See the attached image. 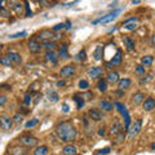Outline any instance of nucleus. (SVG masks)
<instances>
[{"mask_svg": "<svg viewBox=\"0 0 155 155\" xmlns=\"http://www.w3.org/2000/svg\"><path fill=\"white\" fill-rule=\"evenodd\" d=\"M88 87H89V83H88L87 80H80V82H79V88L82 91H87Z\"/></svg>", "mask_w": 155, "mask_h": 155, "instance_id": "obj_36", "label": "nucleus"}, {"mask_svg": "<svg viewBox=\"0 0 155 155\" xmlns=\"http://www.w3.org/2000/svg\"><path fill=\"white\" fill-rule=\"evenodd\" d=\"M56 135L62 142L72 143L78 137V131L71 121L65 120V121H61V123L57 124Z\"/></svg>", "mask_w": 155, "mask_h": 155, "instance_id": "obj_1", "label": "nucleus"}, {"mask_svg": "<svg viewBox=\"0 0 155 155\" xmlns=\"http://www.w3.org/2000/svg\"><path fill=\"white\" fill-rule=\"evenodd\" d=\"M96 155H99V154H96Z\"/></svg>", "mask_w": 155, "mask_h": 155, "instance_id": "obj_61", "label": "nucleus"}, {"mask_svg": "<svg viewBox=\"0 0 155 155\" xmlns=\"http://www.w3.org/2000/svg\"><path fill=\"white\" fill-rule=\"evenodd\" d=\"M72 98H74V101L76 102V107L79 109V110L84 107V105H86V99H84L80 94H74Z\"/></svg>", "mask_w": 155, "mask_h": 155, "instance_id": "obj_19", "label": "nucleus"}, {"mask_svg": "<svg viewBox=\"0 0 155 155\" xmlns=\"http://www.w3.org/2000/svg\"><path fill=\"white\" fill-rule=\"evenodd\" d=\"M76 60H79V61H86L87 60V53H86V50L84 49H82L79 52V53H78V56H76Z\"/></svg>", "mask_w": 155, "mask_h": 155, "instance_id": "obj_35", "label": "nucleus"}, {"mask_svg": "<svg viewBox=\"0 0 155 155\" xmlns=\"http://www.w3.org/2000/svg\"><path fill=\"white\" fill-rule=\"evenodd\" d=\"M116 5V3H113V4H110L109 7H110V8H114V7H115Z\"/></svg>", "mask_w": 155, "mask_h": 155, "instance_id": "obj_58", "label": "nucleus"}, {"mask_svg": "<svg viewBox=\"0 0 155 155\" xmlns=\"http://www.w3.org/2000/svg\"><path fill=\"white\" fill-rule=\"evenodd\" d=\"M137 21H138L137 17H131V18H128V20H125L123 23H124V25H129L131 22H137Z\"/></svg>", "mask_w": 155, "mask_h": 155, "instance_id": "obj_48", "label": "nucleus"}, {"mask_svg": "<svg viewBox=\"0 0 155 155\" xmlns=\"http://www.w3.org/2000/svg\"><path fill=\"white\" fill-rule=\"evenodd\" d=\"M0 125H1V129L4 132H8L12 129L13 127V119H10L9 116H5V115H1L0 116Z\"/></svg>", "mask_w": 155, "mask_h": 155, "instance_id": "obj_5", "label": "nucleus"}, {"mask_svg": "<svg viewBox=\"0 0 155 155\" xmlns=\"http://www.w3.org/2000/svg\"><path fill=\"white\" fill-rule=\"evenodd\" d=\"M1 88H3V89H10V87H9V86H7V84H3Z\"/></svg>", "mask_w": 155, "mask_h": 155, "instance_id": "obj_55", "label": "nucleus"}, {"mask_svg": "<svg viewBox=\"0 0 155 155\" xmlns=\"http://www.w3.org/2000/svg\"><path fill=\"white\" fill-rule=\"evenodd\" d=\"M38 87H39V82H35V83H32L31 86H30V88H29V92H30L31 94H32V93H35V92L39 89Z\"/></svg>", "mask_w": 155, "mask_h": 155, "instance_id": "obj_37", "label": "nucleus"}, {"mask_svg": "<svg viewBox=\"0 0 155 155\" xmlns=\"http://www.w3.org/2000/svg\"><path fill=\"white\" fill-rule=\"evenodd\" d=\"M0 14H1V17H4V18H7V17L10 16V13L4 8V7H1V8H0Z\"/></svg>", "mask_w": 155, "mask_h": 155, "instance_id": "obj_42", "label": "nucleus"}, {"mask_svg": "<svg viewBox=\"0 0 155 155\" xmlns=\"http://www.w3.org/2000/svg\"><path fill=\"white\" fill-rule=\"evenodd\" d=\"M153 61H154L153 56H143L141 58V65L143 66V67H147V66H150L151 64H153Z\"/></svg>", "mask_w": 155, "mask_h": 155, "instance_id": "obj_28", "label": "nucleus"}, {"mask_svg": "<svg viewBox=\"0 0 155 155\" xmlns=\"http://www.w3.org/2000/svg\"><path fill=\"white\" fill-rule=\"evenodd\" d=\"M23 102H25V105H30V102H31V93L29 91L26 92V94L23 97Z\"/></svg>", "mask_w": 155, "mask_h": 155, "instance_id": "obj_40", "label": "nucleus"}, {"mask_svg": "<svg viewBox=\"0 0 155 155\" xmlns=\"http://www.w3.org/2000/svg\"><path fill=\"white\" fill-rule=\"evenodd\" d=\"M129 86H131V79H128V78L120 79L119 82H118V88H119L120 91H125Z\"/></svg>", "mask_w": 155, "mask_h": 155, "instance_id": "obj_18", "label": "nucleus"}, {"mask_svg": "<svg viewBox=\"0 0 155 155\" xmlns=\"http://www.w3.org/2000/svg\"><path fill=\"white\" fill-rule=\"evenodd\" d=\"M18 142H20L21 146L23 147H35L36 145H38L39 140L34 137V136H22V137L18 138Z\"/></svg>", "mask_w": 155, "mask_h": 155, "instance_id": "obj_2", "label": "nucleus"}, {"mask_svg": "<svg viewBox=\"0 0 155 155\" xmlns=\"http://www.w3.org/2000/svg\"><path fill=\"white\" fill-rule=\"evenodd\" d=\"M153 44H154V45H155V34L153 35Z\"/></svg>", "mask_w": 155, "mask_h": 155, "instance_id": "obj_60", "label": "nucleus"}, {"mask_svg": "<svg viewBox=\"0 0 155 155\" xmlns=\"http://www.w3.org/2000/svg\"><path fill=\"white\" fill-rule=\"evenodd\" d=\"M98 135L101 136V137H103V136L106 135V127L105 125H101V127L98 128Z\"/></svg>", "mask_w": 155, "mask_h": 155, "instance_id": "obj_44", "label": "nucleus"}, {"mask_svg": "<svg viewBox=\"0 0 155 155\" xmlns=\"http://www.w3.org/2000/svg\"><path fill=\"white\" fill-rule=\"evenodd\" d=\"M58 56H60L61 58H70L69 52H67V45H66V44L61 45V48L58 49Z\"/></svg>", "mask_w": 155, "mask_h": 155, "instance_id": "obj_27", "label": "nucleus"}, {"mask_svg": "<svg viewBox=\"0 0 155 155\" xmlns=\"http://www.w3.org/2000/svg\"><path fill=\"white\" fill-rule=\"evenodd\" d=\"M110 147H105V149H101V150H98L97 151V154H99V155H105V154H109L110 153Z\"/></svg>", "mask_w": 155, "mask_h": 155, "instance_id": "obj_47", "label": "nucleus"}, {"mask_svg": "<svg viewBox=\"0 0 155 155\" xmlns=\"http://www.w3.org/2000/svg\"><path fill=\"white\" fill-rule=\"evenodd\" d=\"M99 109H102L103 111H111L114 109V105L110 101L102 99V101H99Z\"/></svg>", "mask_w": 155, "mask_h": 155, "instance_id": "obj_17", "label": "nucleus"}, {"mask_svg": "<svg viewBox=\"0 0 155 155\" xmlns=\"http://www.w3.org/2000/svg\"><path fill=\"white\" fill-rule=\"evenodd\" d=\"M123 119H124V128L127 131H129V128H131V116H129V113L123 115Z\"/></svg>", "mask_w": 155, "mask_h": 155, "instance_id": "obj_31", "label": "nucleus"}, {"mask_svg": "<svg viewBox=\"0 0 155 155\" xmlns=\"http://www.w3.org/2000/svg\"><path fill=\"white\" fill-rule=\"evenodd\" d=\"M150 147H151V149H155V142H153V143H151V145H150Z\"/></svg>", "mask_w": 155, "mask_h": 155, "instance_id": "obj_59", "label": "nucleus"}, {"mask_svg": "<svg viewBox=\"0 0 155 155\" xmlns=\"http://www.w3.org/2000/svg\"><path fill=\"white\" fill-rule=\"evenodd\" d=\"M64 27H65V23H57L53 29H52V30H53V31H58V30H61V29H64Z\"/></svg>", "mask_w": 155, "mask_h": 155, "instance_id": "obj_49", "label": "nucleus"}, {"mask_svg": "<svg viewBox=\"0 0 155 155\" xmlns=\"http://www.w3.org/2000/svg\"><path fill=\"white\" fill-rule=\"evenodd\" d=\"M123 42H124V44H125V47H127L128 50H133V49H135L136 44H135L133 40L129 38V36H124V38H123Z\"/></svg>", "mask_w": 155, "mask_h": 155, "instance_id": "obj_24", "label": "nucleus"}, {"mask_svg": "<svg viewBox=\"0 0 155 155\" xmlns=\"http://www.w3.org/2000/svg\"><path fill=\"white\" fill-rule=\"evenodd\" d=\"M141 127H142V121H141V119H137L131 125V128H129V131H128L129 137L132 138V137H135V136H137L140 133V131H141Z\"/></svg>", "mask_w": 155, "mask_h": 155, "instance_id": "obj_7", "label": "nucleus"}, {"mask_svg": "<svg viewBox=\"0 0 155 155\" xmlns=\"http://www.w3.org/2000/svg\"><path fill=\"white\" fill-rule=\"evenodd\" d=\"M124 141V133L121 132V133H119L116 136V141H115V143H121Z\"/></svg>", "mask_w": 155, "mask_h": 155, "instance_id": "obj_45", "label": "nucleus"}, {"mask_svg": "<svg viewBox=\"0 0 155 155\" xmlns=\"http://www.w3.org/2000/svg\"><path fill=\"white\" fill-rule=\"evenodd\" d=\"M136 74H138V75H142V74H145V67H143L142 65L136 66Z\"/></svg>", "mask_w": 155, "mask_h": 155, "instance_id": "obj_41", "label": "nucleus"}, {"mask_svg": "<svg viewBox=\"0 0 155 155\" xmlns=\"http://www.w3.org/2000/svg\"><path fill=\"white\" fill-rule=\"evenodd\" d=\"M142 107L145 111H151V110H154L155 109V98L147 97L142 103Z\"/></svg>", "mask_w": 155, "mask_h": 155, "instance_id": "obj_11", "label": "nucleus"}, {"mask_svg": "<svg viewBox=\"0 0 155 155\" xmlns=\"http://www.w3.org/2000/svg\"><path fill=\"white\" fill-rule=\"evenodd\" d=\"M27 47H29V50H30L31 53H39V52H42V48H43V45L40 44V42L36 38H31L29 40Z\"/></svg>", "mask_w": 155, "mask_h": 155, "instance_id": "obj_4", "label": "nucleus"}, {"mask_svg": "<svg viewBox=\"0 0 155 155\" xmlns=\"http://www.w3.org/2000/svg\"><path fill=\"white\" fill-rule=\"evenodd\" d=\"M13 119V121L14 123H17V124H20L22 120H23V118H22V115H21V113H17V114H14V116L12 118Z\"/></svg>", "mask_w": 155, "mask_h": 155, "instance_id": "obj_39", "label": "nucleus"}, {"mask_svg": "<svg viewBox=\"0 0 155 155\" xmlns=\"http://www.w3.org/2000/svg\"><path fill=\"white\" fill-rule=\"evenodd\" d=\"M38 123H39V119H31L25 124V127L26 128H34L35 125H38Z\"/></svg>", "mask_w": 155, "mask_h": 155, "instance_id": "obj_34", "label": "nucleus"}, {"mask_svg": "<svg viewBox=\"0 0 155 155\" xmlns=\"http://www.w3.org/2000/svg\"><path fill=\"white\" fill-rule=\"evenodd\" d=\"M9 155H27V154H26V151L23 150V147H21V146H14V147H12V149H10Z\"/></svg>", "mask_w": 155, "mask_h": 155, "instance_id": "obj_22", "label": "nucleus"}, {"mask_svg": "<svg viewBox=\"0 0 155 155\" xmlns=\"http://www.w3.org/2000/svg\"><path fill=\"white\" fill-rule=\"evenodd\" d=\"M82 97H83L84 99H87V101H89V99L93 98V93H92V92H86V93L82 94Z\"/></svg>", "mask_w": 155, "mask_h": 155, "instance_id": "obj_43", "label": "nucleus"}, {"mask_svg": "<svg viewBox=\"0 0 155 155\" xmlns=\"http://www.w3.org/2000/svg\"><path fill=\"white\" fill-rule=\"evenodd\" d=\"M49 153V149H48V146L43 145V146H38L35 147L34 150V155H48Z\"/></svg>", "mask_w": 155, "mask_h": 155, "instance_id": "obj_21", "label": "nucleus"}, {"mask_svg": "<svg viewBox=\"0 0 155 155\" xmlns=\"http://www.w3.org/2000/svg\"><path fill=\"white\" fill-rule=\"evenodd\" d=\"M62 107H64V113H69V106L66 105V103H64V106H62Z\"/></svg>", "mask_w": 155, "mask_h": 155, "instance_id": "obj_53", "label": "nucleus"}, {"mask_svg": "<svg viewBox=\"0 0 155 155\" xmlns=\"http://www.w3.org/2000/svg\"><path fill=\"white\" fill-rule=\"evenodd\" d=\"M114 107L118 110V113L121 114V116L125 115V114L128 113V110H127V107L124 106V103H121V102H119V101H116L115 103H114Z\"/></svg>", "mask_w": 155, "mask_h": 155, "instance_id": "obj_20", "label": "nucleus"}, {"mask_svg": "<svg viewBox=\"0 0 155 155\" xmlns=\"http://www.w3.org/2000/svg\"><path fill=\"white\" fill-rule=\"evenodd\" d=\"M120 12H121V9H115V10H113V12H110L109 14H106V16L98 18V20H99V22H102V23H109V22L115 20Z\"/></svg>", "mask_w": 155, "mask_h": 155, "instance_id": "obj_9", "label": "nucleus"}, {"mask_svg": "<svg viewBox=\"0 0 155 155\" xmlns=\"http://www.w3.org/2000/svg\"><path fill=\"white\" fill-rule=\"evenodd\" d=\"M7 57H8L13 64H21V62H22V57L17 53V52H8Z\"/></svg>", "mask_w": 155, "mask_h": 155, "instance_id": "obj_15", "label": "nucleus"}, {"mask_svg": "<svg viewBox=\"0 0 155 155\" xmlns=\"http://www.w3.org/2000/svg\"><path fill=\"white\" fill-rule=\"evenodd\" d=\"M106 80L110 83H118L119 82V75H118L116 71H111V70H110V71L106 74Z\"/></svg>", "mask_w": 155, "mask_h": 155, "instance_id": "obj_16", "label": "nucleus"}, {"mask_svg": "<svg viewBox=\"0 0 155 155\" xmlns=\"http://www.w3.org/2000/svg\"><path fill=\"white\" fill-rule=\"evenodd\" d=\"M43 48H45L47 50H54L57 48V44L54 42H45L43 43Z\"/></svg>", "mask_w": 155, "mask_h": 155, "instance_id": "obj_30", "label": "nucleus"}, {"mask_svg": "<svg viewBox=\"0 0 155 155\" xmlns=\"http://www.w3.org/2000/svg\"><path fill=\"white\" fill-rule=\"evenodd\" d=\"M121 132H123V127L120 125L119 121H115V124L111 125V135L118 136L119 133H121Z\"/></svg>", "mask_w": 155, "mask_h": 155, "instance_id": "obj_23", "label": "nucleus"}, {"mask_svg": "<svg viewBox=\"0 0 155 155\" xmlns=\"http://www.w3.org/2000/svg\"><path fill=\"white\" fill-rule=\"evenodd\" d=\"M0 64H1L3 66H8V67H13V62L9 60L8 57H1V60H0Z\"/></svg>", "mask_w": 155, "mask_h": 155, "instance_id": "obj_33", "label": "nucleus"}, {"mask_svg": "<svg viewBox=\"0 0 155 155\" xmlns=\"http://www.w3.org/2000/svg\"><path fill=\"white\" fill-rule=\"evenodd\" d=\"M75 74V66L74 65H66L60 70V75L62 78H71Z\"/></svg>", "mask_w": 155, "mask_h": 155, "instance_id": "obj_8", "label": "nucleus"}, {"mask_svg": "<svg viewBox=\"0 0 155 155\" xmlns=\"http://www.w3.org/2000/svg\"><path fill=\"white\" fill-rule=\"evenodd\" d=\"M121 54H123V53H121V49H118L116 53H115V56L111 58V64H113L114 66L121 64Z\"/></svg>", "mask_w": 155, "mask_h": 155, "instance_id": "obj_25", "label": "nucleus"}, {"mask_svg": "<svg viewBox=\"0 0 155 155\" xmlns=\"http://www.w3.org/2000/svg\"><path fill=\"white\" fill-rule=\"evenodd\" d=\"M66 83L64 82V80H60V82H57V87H65Z\"/></svg>", "mask_w": 155, "mask_h": 155, "instance_id": "obj_52", "label": "nucleus"}, {"mask_svg": "<svg viewBox=\"0 0 155 155\" xmlns=\"http://www.w3.org/2000/svg\"><path fill=\"white\" fill-rule=\"evenodd\" d=\"M25 7H26V17H32V12L30 10V5H29V3H25Z\"/></svg>", "mask_w": 155, "mask_h": 155, "instance_id": "obj_46", "label": "nucleus"}, {"mask_svg": "<svg viewBox=\"0 0 155 155\" xmlns=\"http://www.w3.org/2000/svg\"><path fill=\"white\" fill-rule=\"evenodd\" d=\"M102 67H99V66H94V67H91L89 71H88V75H89V78H93V79H96V78H99L102 75Z\"/></svg>", "mask_w": 155, "mask_h": 155, "instance_id": "obj_14", "label": "nucleus"}, {"mask_svg": "<svg viewBox=\"0 0 155 155\" xmlns=\"http://www.w3.org/2000/svg\"><path fill=\"white\" fill-rule=\"evenodd\" d=\"M62 154L64 155H78V147L72 143H67L64 149H62Z\"/></svg>", "mask_w": 155, "mask_h": 155, "instance_id": "obj_12", "label": "nucleus"}, {"mask_svg": "<svg viewBox=\"0 0 155 155\" xmlns=\"http://www.w3.org/2000/svg\"><path fill=\"white\" fill-rule=\"evenodd\" d=\"M5 102H7V97H5V96H1V97H0V105L4 106Z\"/></svg>", "mask_w": 155, "mask_h": 155, "instance_id": "obj_50", "label": "nucleus"}, {"mask_svg": "<svg viewBox=\"0 0 155 155\" xmlns=\"http://www.w3.org/2000/svg\"><path fill=\"white\" fill-rule=\"evenodd\" d=\"M135 27H136L135 25H125L124 26V29H127V30H135Z\"/></svg>", "mask_w": 155, "mask_h": 155, "instance_id": "obj_51", "label": "nucleus"}, {"mask_svg": "<svg viewBox=\"0 0 155 155\" xmlns=\"http://www.w3.org/2000/svg\"><path fill=\"white\" fill-rule=\"evenodd\" d=\"M58 98H60V96H58L54 91H49V92H48V99H49L50 102H57Z\"/></svg>", "mask_w": 155, "mask_h": 155, "instance_id": "obj_29", "label": "nucleus"}, {"mask_svg": "<svg viewBox=\"0 0 155 155\" xmlns=\"http://www.w3.org/2000/svg\"><path fill=\"white\" fill-rule=\"evenodd\" d=\"M58 57H60V56H58L54 50H47L45 54H44L45 61L49 62V64H53V65H56L57 62H58Z\"/></svg>", "mask_w": 155, "mask_h": 155, "instance_id": "obj_10", "label": "nucleus"}, {"mask_svg": "<svg viewBox=\"0 0 155 155\" xmlns=\"http://www.w3.org/2000/svg\"><path fill=\"white\" fill-rule=\"evenodd\" d=\"M140 3H141L140 0H133V1H132V4H140Z\"/></svg>", "mask_w": 155, "mask_h": 155, "instance_id": "obj_57", "label": "nucleus"}, {"mask_svg": "<svg viewBox=\"0 0 155 155\" xmlns=\"http://www.w3.org/2000/svg\"><path fill=\"white\" fill-rule=\"evenodd\" d=\"M27 35V32L26 31H21V32H16V34H13V35H10L9 38L10 39H17V38H23V36Z\"/></svg>", "mask_w": 155, "mask_h": 155, "instance_id": "obj_38", "label": "nucleus"}, {"mask_svg": "<svg viewBox=\"0 0 155 155\" xmlns=\"http://www.w3.org/2000/svg\"><path fill=\"white\" fill-rule=\"evenodd\" d=\"M143 99H145V94H143L142 92H136V93L132 96L131 102L133 106H138L141 102H143Z\"/></svg>", "mask_w": 155, "mask_h": 155, "instance_id": "obj_13", "label": "nucleus"}, {"mask_svg": "<svg viewBox=\"0 0 155 155\" xmlns=\"http://www.w3.org/2000/svg\"><path fill=\"white\" fill-rule=\"evenodd\" d=\"M53 30L50 29H43L40 30L38 34H36V39L42 43H45V42H52V38H54V34H53Z\"/></svg>", "mask_w": 155, "mask_h": 155, "instance_id": "obj_3", "label": "nucleus"}, {"mask_svg": "<svg viewBox=\"0 0 155 155\" xmlns=\"http://www.w3.org/2000/svg\"><path fill=\"white\" fill-rule=\"evenodd\" d=\"M88 116L91 118L92 121H101L103 119L102 111L99 109H94V107H92V109L88 110Z\"/></svg>", "mask_w": 155, "mask_h": 155, "instance_id": "obj_6", "label": "nucleus"}, {"mask_svg": "<svg viewBox=\"0 0 155 155\" xmlns=\"http://www.w3.org/2000/svg\"><path fill=\"white\" fill-rule=\"evenodd\" d=\"M105 65H106V67H107L109 70H110V69H111V67H113V66H114V65L111 64V62H106V64H105Z\"/></svg>", "mask_w": 155, "mask_h": 155, "instance_id": "obj_54", "label": "nucleus"}, {"mask_svg": "<svg viewBox=\"0 0 155 155\" xmlns=\"http://www.w3.org/2000/svg\"><path fill=\"white\" fill-rule=\"evenodd\" d=\"M70 27H71V22L67 21V22H66V29H70Z\"/></svg>", "mask_w": 155, "mask_h": 155, "instance_id": "obj_56", "label": "nucleus"}, {"mask_svg": "<svg viewBox=\"0 0 155 155\" xmlns=\"http://www.w3.org/2000/svg\"><path fill=\"white\" fill-rule=\"evenodd\" d=\"M93 57H94L96 61H99V60H101V57H102V47H101V45H98L97 48H96Z\"/></svg>", "mask_w": 155, "mask_h": 155, "instance_id": "obj_32", "label": "nucleus"}, {"mask_svg": "<svg viewBox=\"0 0 155 155\" xmlns=\"http://www.w3.org/2000/svg\"><path fill=\"white\" fill-rule=\"evenodd\" d=\"M97 88H98V91L99 92H106L107 91V80L106 79H99L98 82H97Z\"/></svg>", "mask_w": 155, "mask_h": 155, "instance_id": "obj_26", "label": "nucleus"}]
</instances>
